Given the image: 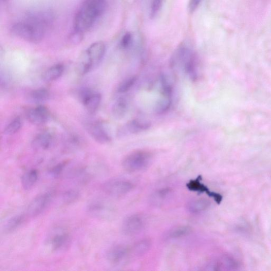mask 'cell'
Masks as SVG:
<instances>
[{"instance_id":"1","label":"cell","mask_w":271,"mask_h":271,"mask_svg":"<svg viewBox=\"0 0 271 271\" xmlns=\"http://www.w3.org/2000/svg\"><path fill=\"white\" fill-rule=\"evenodd\" d=\"M106 0H86L78 12L75 30L83 33L89 31L105 10Z\"/></svg>"},{"instance_id":"2","label":"cell","mask_w":271,"mask_h":271,"mask_svg":"<svg viewBox=\"0 0 271 271\" xmlns=\"http://www.w3.org/2000/svg\"><path fill=\"white\" fill-rule=\"evenodd\" d=\"M48 29L39 21L28 16L26 20L14 24L11 31L15 36L24 41L38 43L44 38Z\"/></svg>"},{"instance_id":"3","label":"cell","mask_w":271,"mask_h":271,"mask_svg":"<svg viewBox=\"0 0 271 271\" xmlns=\"http://www.w3.org/2000/svg\"><path fill=\"white\" fill-rule=\"evenodd\" d=\"M153 158L152 153L147 151H134L123 160L122 167L129 172H135L145 168L151 163Z\"/></svg>"},{"instance_id":"4","label":"cell","mask_w":271,"mask_h":271,"mask_svg":"<svg viewBox=\"0 0 271 271\" xmlns=\"http://www.w3.org/2000/svg\"><path fill=\"white\" fill-rule=\"evenodd\" d=\"M71 242L69 232L60 227L53 229L46 238V244L53 251L59 252L66 250Z\"/></svg>"},{"instance_id":"5","label":"cell","mask_w":271,"mask_h":271,"mask_svg":"<svg viewBox=\"0 0 271 271\" xmlns=\"http://www.w3.org/2000/svg\"><path fill=\"white\" fill-rule=\"evenodd\" d=\"M133 188V184L129 181L112 179L106 181L103 184L102 190L109 196L119 197L128 193Z\"/></svg>"},{"instance_id":"6","label":"cell","mask_w":271,"mask_h":271,"mask_svg":"<svg viewBox=\"0 0 271 271\" xmlns=\"http://www.w3.org/2000/svg\"><path fill=\"white\" fill-rule=\"evenodd\" d=\"M53 195V191H48L35 197L28 206L27 215L30 217L40 216L50 204Z\"/></svg>"},{"instance_id":"7","label":"cell","mask_w":271,"mask_h":271,"mask_svg":"<svg viewBox=\"0 0 271 271\" xmlns=\"http://www.w3.org/2000/svg\"><path fill=\"white\" fill-rule=\"evenodd\" d=\"M145 226L144 218L140 215H132L125 219L123 222L121 230L123 233L127 236L138 235Z\"/></svg>"},{"instance_id":"8","label":"cell","mask_w":271,"mask_h":271,"mask_svg":"<svg viewBox=\"0 0 271 271\" xmlns=\"http://www.w3.org/2000/svg\"><path fill=\"white\" fill-rule=\"evenodd\" d=\"M79 96L81 103L89 113L93 114L96 112L101 101L100 93L85 89L81 91Z\"/></svg>"},{"instance_id":"9","label":"cell","mask_w":271,"mask_h":271,"mask_svg":"<svg viewBox=\"0 0 271 271\" xmlns=\"http://www.w3.org/2000/svg\"><path fill=\"white\" fill-rule=\"evenodd\" d=\"M129 255L130 248L125 245L117 244L108 250L106 257L110 264L118 265L124 261Z\"/></svg>"},{"instance_id":"10","label":"cell","mask_w":271,"mask_h":271,"mask_svg":"<svg viewBox=\"0 0 271 271\" xmlns=\"http://www.w3.org/2000/svg\"><path fill=\"white\" fill-rule=\"evenodd\" d=\"M27 118L32 124L43 125L48 121L50 113L44 106L40 105L29 109L27 113Z\"/></svg>"},{"instance_id":"11","label":"cell","mask_w":271,"mask_h":271,"mask_svg":"<svg viewBox=\"0 0 271 271\" xmlns=\"http://www.w3.org/2000/svg\"><path fill=\"white\" fill-rule=\"evenodd\" d=\"M88 130L91 137L96 142L107 144L112 141L109 133L100 122H93L88 126Z\"/></svg>"},{"instance_id":"12","label":"cell","mask_w":271,"mask_h":271,"mask_svg":"<svg viewBox=\"0 0 271 271\" xmlns=\"http://www.w3.org/2000/svg\"><path fill=\"white\" fill-rule=\"evenodd\" d=\"M201 176L190 180L187 184V188L191 191L206 193L207 195L213 198L218 204H220L223 200L222 195L211 191L204 184L201 182Z\"/></svg>"},{"instance_id":"13","label":"cell","mask_w":271,"mask_h":271,"mask_svg":"<svg viewBox=\"0 0 271 271\" xmlns=\"http://www.w3.org/2000/svg\"><path fill=\"white\" fill-rule=\"evenodd\" d=\"M54 141V134L46 131L37 136L32 142V146L35 150L46 151L53 146Z\"/></svg>"},{"instance_id":"14","label":"cell","mask_w":271,"mask_h":271,"mask_svg":"<svg viewBox=\"0 0 271 271\" xmlns=\"http://www.w3.org/2000/svg\"><path fill=\"white\" fill-rule=\"evenodd\" d=\"M91 61L93 67L100 64L106 53V46L102 42L92 44L86 50Z\"/></svg>"},{"instance_id":"15","label":"cell","mask_w":271,"mask_h":271,"mask_svg":"<svg viewBox=\"0 0 271 271\" xmlns=\"http://www.w3.org/2000/svg\"><path fill=\"white\" fill-rule=\"evenodd\" d=\"M107 206L100 199H94L89 202L87 207V212L90 216L97 219H102L106 215Z\"/></svg>"},{"instance_id":"16","label":"cell","mask_w":271,"mask_h":271,"mask_svg":"<svg viewBox=\"0 0 271 271\" xmlns=\"http://www.w3.org/2000/svg\"><path fill=\"white\" fill-rule=\"evenodd\" d=\"M236 267L235 262L229 257L225 256L209 263L205 268L207 270L233 269Z\"/></svg>"},{"instance_id":"17","label":"cell","mask_w":271,"mask_h":271,"mask_svg":"<svg viewBox=\"0 0 271 271\" xmlns=\"http://www.w3.org/2000/svg\"><path fill=\"white\" fill-rule=\"evenodd\" d=\"M151 246L152 242L149 239L139 241L130 248V255L133 257H141L149 252Z\"/></svg>"},{"instance_id":"18","label":"cell","mask_w":271,"mask_h":271,"mask_svg":"<svg viewBox=\"0 0 271 271\" xmlns=\"http://www.w3.org/2000/svg\"><path fill=\"white\" fill-rule=\"evenodd\" d=\"M39 172L36 169H31L25 172L21 177V186L24 190L29 191L39 180Z\"/></svg>"},{"instance_id":"19","label":"cell","mask_w":271,"mask_h":271,"mask_svg":"<svg viewBox=\"0 0 271 271\" xmlns=\"http://www.w3.org/2000/svg\"><path fill=\"white\" fill-rule=\"evenodd\" d=\"M151 126L149 122L137 119L129 121L125 129L130 133H139L150 129Z\"/></svg>"},{"instance_id":"20","label":"cell","mask_w":271,"mask_h":271,"mask_svg":"<svg viewBox=\"0 0 271 271\" xmlns=\"http://www.w3.org/2000/svg\"><path fill=\"white\" fill-rule=\"evenodd\" d=\"M94 69L87 51L83 52L79 58L77 65V71L79 75H87Z\"/></svg>"},{"instance_id":"21","label":"cell","mask_w":271,"mask_h":271,"mask_svg":"<svg viewBox=\"0 0 271 271\" xmlns=\"http://www.w3.org/2000/svg\"><path fill=\"white\" fill-rule=\"evenodd\" d=\"M64 67L60 64L52 66L47 69L42 76L43 80L47 82H51L57 80L63 75Z\"/></svg>"},{"instance_id":"22","label":"cell","mask_w":271,"mask_h":271,"mask_svg":"<svg viewBox=\"0 0 271 271\" xmlns=\"http://www.w3.org/2000/svg\"><path fill=\"white\" fill-rule=\"evenodd\" d=\"M211 202L205 198L193 199L189 201L187 206L188 211L196 214L204 212L211 206Z\"/></svg>"},{"instance_id":"23","label":"cell","mask_w":271,"mask_h":271,"mask_svg":"<svg viewBox=\"0 0 271 271\" xmlns=\"http://www.w3.org/2000/svg\"><path fill=\"white\" fill-rule=\"evenodd\" d=\"M26 220V216L23 214L16 215L10 218L6 223L4 228L5 233H9L18 229Z\"/></svg>"},{"instance_id":"24","label":"cell","mask_w":271,"mask_h":271,"mask_svg":"<svg viewBox=\"0 0 271 271\" xmlns=\"http://www.w3.org/2000/svg\"><path fill=\"white\" fill-rule=\"evenodd\" d=\"M128 109V103L124 97H119L112 107V113L114 117L120 119L124 117Z\"/></svg>"},{"instance_id":"25","label":"cell","mask_w":271,"mask_h":271,"mask_svg":"<svg viewBox=\"0 0 271 271\" xmlns=\"http://www.w3.org/2000/svg\"><path fill=\"white\" fill-rule=\"evenodd\" d=\"M192 229L189 226H179L171 229L166 233L167 239H177L186 237L192 232Z\"/></svg>"},{"instance_id":"26","label":"cell","mask_w":271,"mask_h":271,"mask_svg":"<svg viewBox=\"0 0 271 271\" xmlns=\"http://www.w3.org/2000/svg\"><path fill=\"white\" fill-rule=\"evenodd\" d=\"M50 93L46 89L41 88L32 91L30 93V98L34 103H41L50 98Z\"/></svg>"},{"instance_id":"27","label":"cell","mask_w":271,"mask_h":271,"mask_svg":"<svg viewBox=\"0 0 271 271\" xmlns=\"http://www.w3.org/2000/svg\"><path fill=\"white\" fill-rule=\"evenodd\" d=\"M171 106V97L163 96L156 105L155 112L157 115L164 114L168 112Z\"/></svg>"},{"instance_id":"28","label":"cell","mask_w":271,"mask_h":271,"mask_svg":"<svg viewBox=\"0 0 271 271\" xmlns=\"http://www.w3.org/2000/svg\"><path fill=\"white\" fill-rule=\"evenodd\" d=\"M80 192L75 189H70L65 191L61 195V200L66 205L76 202L80 198Z\"/></svg>"},{"instance_id":"29","label":"cell","mask_w":271,"mask_h":271,"mask_svg":"<svg viewBox=\"0 0 271 271\" xmlns=\"http://www.w3.org/2000/svg\"><path fill=\"white\" fill-rule=\"evenodd\" d=\"M22 126L21 119L18 117L12 120L5 129L4 132L6 134H13L18 132Z\"/></svg>"},{"instance_id":"30","label":"cell","mask_w":271,"mask_h":271,"mask_svg":"<svg viewBox=\"0 0 271 271\" xmlns=\"http://www.w3.org/2000/svg\"><path fill=\"white\" fill-rule=\"evenodd\" d=\"M137 77L131 76L122 81L118 85L117 92L119 93H125L133 87L137 81Z\"/></svg>"},{"instance_id":"31","label":"cell","mask_w":271,"mask_h":271,"mask_svg":"<svg viewBox=\"0 0 271 271\" xmlns=\"http://www.w3.org/2000/svg\"><path fill=\"white\" fill-rule=\"evenodd\" d=\"M171 191L170 188H164L156 191L152 195L151 202L154 205H159L162 203L166 198Z\"/></svg>"},{"instance_id":"32","label":"cell","mask_w":271,"mask_h":271,"mask_svg":"<svg viewBox=\"0 0 271 271\" xmlns=\"http://www.w3.org/2000/svg\"><path fill=\"white\" fill-rule=\"evenodd\" d=\"M161 88L163 96L171 97L172 93H173V87L164 75H162L161 77Z\"/></svg>"},{"instance_id":"33","label":"cell","mask_w":271,"mask_h":271,"mask_svg":"<svg viewBox=\"0 0 271 271\" xmlns=\"http://www.w3.org/2000/svg\"><path fill=\"white\" fill-rule=\"evenodd\" d=\"M66 166V162H63L58 163L52 167L49 171V175L54 178H57L62 174V172Z\"/></svg>"},{"instance_id":"34","label":"cell","mask_w":271,"mask_h":271,"mask_svg":"<svg viewBox=\"0 0 271 271\" xmlns=\"http://www.w3.org/2000/svg\"><path fill=\"white\" fill-rule=\"evenodd\" d=\"M163 0H152L150 16L151 18L155 17L161 10L163 5Z\"/></svg>"},{"instance_id":"35","label":"cell","mask_w":271,"mask_h":271,"mask_svg":"<svg viewBox=\"0 0 271 271\" xmlns=\"http://www.w3.org/2000/svg\"><path fill=\"white\" fill-rule=\"evenodd\" d=\"M83 34L75 30L70 36V42L74 45H77L80 43L83 39Z\"/></svg>"},{"instance_id":"36","label":"cell","mask_w":271,"mask_h":271,"mask_svg":"<svg viewBox=\"0 0 271 271\" xmlns=\"http://www.w3.org/2000/svg\"><path fill=\"white\" fill-rule=\"evenodd\" d=\"M132 41V36L130 33L127 32L122 37L120 42L121 48L126 49L130 45Z\"/></svg>"},{"instance_id":"37","label":"cell","mask_w":271,"mask_h":271,"mask_svg":"<svg viewBox=\"0 0 271 271\" xmlns=\"http://www.w3.org/2000/svg\"><path fill=\"white\" fill-rule=\"evenodd\" d=\"M202 0H190L189 3V10L190 12H194L198 8Z\"/></svg>"}]
</instances>
